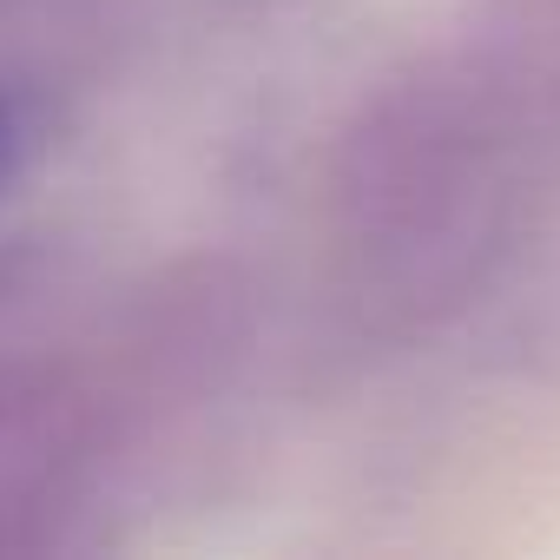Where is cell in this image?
Instances as JSON below:
<instances>
[{"instance_id":"3957f363","label":"cell","mask_w":560,"mask_h":560,"mask_svg":"<svg viewBox=\"0 0 560 560\" xmlns=\"http://www.w3.org/2000/svg\"><path fill=\"white\" fill-rule=\"evenodd\" d=\"M8 139H14V106H8V86H0V165H8Z\"/></svg>"},{"instance_id":"6da1fadb","label":"cell","mask_w":560,"mask_h":560,"mask_svg":"<svg viewBox=\"0 0 560 560\" xmlns=\"http://www.w3.org/2000/svg\"><path fill=\"white\" fill-rule=\"evenodd\" d=\"M540 93L475 54L383 80L330 152V264L363 337L409 343L488 298L534 218Z\"/></svg>"},{"instance_id":"7a4b0ae2","label":"cell","mask_w":560,"mask_h":560,"mask_svg":"<svg viewBox=\"0 0 560 560\" xmlns=\"http://www.w3.org/2000/svg\"><path fill=\"white\" fill-rule=\"evenodd\" d=\"M113 442V402L60 363H0V553L54 547Z\"/></svg>"}]
</instances>
